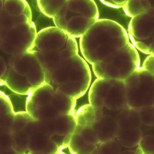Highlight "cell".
I'll list each match as a JSON object with an SVG mask.
<instances>
[{"label":"cell","mask_w":154,"mask_h":154,"mask_svg":"<svg viewBox=\"0 0 154 154\" xmlns=\"http://www.w3.org/2000/svg\"><path fill=\"white\" fill-rule=\"evenodd\" d=\"M90 154H112V153H110V152H109L106 150L102 149H100V148H99V147H96V149Z\"/></svg>","instance_id":"obj_29"},{"label":"cell","mask_w":154,"mask_h":154,"mask_svg":"<svg viewBox=\"0 0 154 154\" xmlns=\"http://www.w3.org/2000/svg\"><path fill=\"white\" fill-rule=\"evenodd\" d=\"M154 136L153 134H147L141 138L137 147L143 154H154Z\"/></svg>","instance_id":"obj_23"},{"label":"cell","mask_w":154,"mask_h":154,"mask_svg":"<svg viewBox=\"0 0 154 154\" xmlns=\"http://www.w3.org/2000/svg\"><path fill=\"white\" fill-rule=\"evenodd\" d=\"M32 51L46 72L79 54V46L75 38L56 27H49L37 33L35 47Z\"/></svg>","instance_id":"obj_3"},{"label":"cell","mask_w":154,"mask_h":154,"mask_svg":"<svg viewBox=\"0 0 154 154\" xmlns=\"http://www.w3.org/2000/svg\"><path fill=\"white\" fill-rule=\"evenodd\" d=\"M88 99L89 104L108 113L128 108L123 81L97 78L89 88Z\"/></svg>","instance_id":"obj_7"},{"label":"cell","mask_w":154,"mask_h":154,"mask_svg":"<svg viewBox=\"0 0 154 154\" xmlns=\"http://www.w3.org/2000/svg\"><path fill=\"white\" fill-rule=\"evenodd\" d=\"M10 56L0 49V86L5 85L3 79L8 70V62Z\"/></svg>","instance_id":"obj_24"},{"label":"cell","mask_w":154,"mask_h":154,"mask_svg":"<svg viewBox=\"0 0 154 154\" xmlns=\"http://www.w3.org/2000/svg\"><path fill=\"white\" fill-rule=\"evenodd\" d=\"M3 9L11 15L26 14L32 16L30 7L26 1H3Z\"/></svg>","instance_id":"obj_19"},{"label":"cell","mask_w":154,"mask_h":154,"mask_svg":"<svg viewBox=\"0 0 154 154\" xmlns=\"http://www.w3.org/2000/svg\"><path fill=\"white\" fill-rule=\"evenodd\" d=\"M37 33L33 21L17 25L8 30L0 49L9 56L29 52L35 47Z\"/></svg>","instance_id":"obj_12"},{"label":"cell","mask_w":154,"mask_h":154,"mask_svg":"<svg viewBox=\"0 0 154 154\" xmlns=\"http://www.w3.org/2000/svg\"><path fill=\"white\" fill-rule=\"evenodd\" d=\"M3 10V1H0V12Z\"/></svg>","instance_id":"obj_30"},{"label":"cell","mask_w":154,"mask_h":154,"mask_svg":"<svg viewBox=\"0 0 154 154\" xmlns=\"http://www.w3.org/2000/svg\"><path fill=\"white\" fill-rule=\"evenodd\" d=\"M123 82L128 108L138 110L154 106V75L139 67Z\"/></svg>","instance_id":"obj_8"},{"label":"cell","mask_w":154,"mask_h":154,"mask_svg":"<svg viewBox=\"0 0 154 154\" xmlns=\"http://www.w3.org/2000/svg\"><path fill=\"white\" fill-rule=\"evenodd\" d=\"M8 30L0 29V48H1L3 43V41L5 39V38L8 34Z\"/></svg>","instance_id":"obj_28"},{"label":"cell","mask_w":154,"mask_h":154,"mask_svg":"<svg viewBox=\"0 0 154 154\" xmlns=\"http://www.w3.org/2000/svg\"><path fill=\"white\" fill-rule=\"evenodd\" d=\"M154 55H149L145 59L142 68L154 75Z\"/></svg>","instance_id":"obj_25"},{"label":"cell","mask_w":154,"mask_h":154,"mask_svg":"<svg viewBox=\"0 0 154 154\" xmlns=\"http://www.w3.org/2000/svg\"><path fill=\"white\" fill-rule=\"evenodd\" d=\"M125 14L131 18L144 13L153 8V1H126L122 8Z\"/></svg>","instance_id":"obj_17"},{"label":"cell","mask_w":154,"mask_h":154,"mask_svg":"<svg viewBox=\"0 0 154 154\" xmlns=\"http://www.w3.org/2000/svg\"><path fill=\"white\" fill-rule=\"evenodd\" d=\"M8 67L13 70L16 75L32 93L45 83V72L32 51L16 56H11Z\"/></svg>","instance_id":"obj_11"},{"label":"cell","mask_w":154,"mask_h":154,"mask_svg":"<svg viewBox=\"0 0 154 154\" xmlns=\"http://www.w3.org/2000/svg\"><path fill=\"white\" fill-rule=\"evenodd\" d=\"M76 100L45 83L28 95L26 112L37 121L57 118L75 113Z\"/></svg>","instance_id":"obj_4"},{"label":"cell","mask_w":154,"mask_h":154,"mask_svg":"<svg viewBox=\"0 0 154 154\" xmlns=\"http://www.w3.org/2000/svg\"><path fill=\"white\" fill-rule=\"evenodd\" d=\"M32 21V16L26 14L11 15L4 9L0 12V29L9 30L17 25Z\"/></svg>","instance_id":"obj_16"},{"label":"cell","mask_w":154,"mask_h":154,"mask_svg":"<svg viewBox=\"0 0 154 154\" xmlns=\"http://www.w3.org/2000/svg\"><path fill=\"white\" fill-rule=\"evenodd\" d=\"M120 154H143L142 151L138 147H136L135 149H126L125 150H122Z\"/></svg>","instance_id":"obj_27"},{"label":"cell","mask_w":154,"mask_h":154,"mask_svg":"<svg viewBox=\"0 0 154 154\" xmlns=\"http://www.w3.org/2000/svg\"><path fill=\"white\" fill-rule=\"evenodd\" d=\"M140 67L138 51L130 43L92 66L97 78L124 81Z\"/></svg>","instance_id":"obj_6"},{"label":"cell","mask_w":154,"mask_h":154,"mask_svg":"<svg viewBox=\"0 0 154 154\" xmlns=\"http://www.w3.org/2000/svg\"><path fill=\"white\" fill-rule=\"evenodd\" d=\"M143 136L141 128H119L115 140L121 147L131 149L137 147Z\"/></svg>","instance_id":"obj_14"},{"label":"cell","mask_w":154,"mask_h":154,"mask_svg":"<svg viewBox=\"0 0 154 154\" xmlns=\"http://www.w3.org/2000/svg\"><path fill=\"white\" fill-rule=\"evenodd\" d=\"M142 125L147 126L154 125V106L141 108L138 110Z\"/></svg>","instance_id":"obj_22"},{"label":"cell","mask_w":154,"mask_h":154,"mask_svg":"<svg viewBox=\"0 0 154 154\" xmlns=\"http://www.w3.org/2000/svg\"><path fill=\"white\" fill-rule=\"evenodd\" d=\"M130 42L127 31L110 19H99L80 37L83 59L91 66L122 49Z\"/></svg>","instance_id":"obj_1"},{"label":"cell","mask_w":154,"mask_h":154,"mask_svg":"<svg viewBox=\"0 0 154 154\" xmlns=\"http://www.w3.org/2000/svg\"><path fill=\"white\" fill-rule=\"evenodd\" d=\"M0 154H22L14 149L11 132L0 133Z\"/></svg>","instance_id":"obj_21"},{"label":"cell","mask_w":154,"mask_h":154,"mask_svg":"<svg viewBox=\"0 0 154 154\" xmlns=\"http://www.w3.org/2000/svg\"><path fill=\"white\" fill-rule=\"evenodd\" d=\"M25 128L28 135L25 154H53L62 151L51 138L40 129L37 121L33 118Z\"/></svg>","instance_id":"obj_13"},{"label":"cell","mask_w":154,"mask_h":154,"mask_svg":"<svg viewBox=\"0 0 154 154\" xmlns=\"http://www.w3.org/2000/svg\"><path fill=\"white\" fill-rule=\"evenodd\" d=\"M97 147L89 144L78 134L73 133L69 144L71 154H90Z\"/></svg>","instance_id":"obj_18"},{"label":"cell","mask_w":154,"mask_h":154,"mask_svg":"<svg viewBox=\"0 0 154 154\" xmlns=\"http://www.w3.org/2000/svg\"><path fill=\"white\" fill-rule=\"evenodd\" d=\"M131 44L137 51L147 55L154 53V8L131 18L128 29Z\"/></svg>","instance_id":"obj_10"},{"label":"cell","mask_w":154,"mask_h":154,"mask_svg":"<svg viewBox=\"0 0 154 154\" xmlns=\"http://www.w3.org/2000/svg\"><path fill=\"white\" fill-rule=\"evenodd\" d=\"M114 117L119 128H141L139 110L126 108L116 113Z\"/></svg>","instance_id":"obj_15"},{"label":"cell","mask_w":154,"mask_h":154,"mask_svg":"<svg viewBox=\"0 0 154 154\" xmlns=\"http://www.w3.org/2000/svg\"><path fill=\"white\" fill-rule=\"evenodd\" d=\"M76 125L87 126L96 135L99 144L115 139L119 126L114 115L93 107L82 106L75 113Z\"/></svg>","instance_id":"obj_9"},{"label":"cell","mask_w":154,"mask_h":154,"mask_svg":"<svg viewBox=\"0 0 154 154\" xmlns=\"http://www.w3.org/2000/svg\"><path fill=\"white\" fill-rule=\"evenodd\" d=\"M44 72L45 83L75 100L85 94L91 83L90 67L79 54L63 60L54 69Z\"/></svg>","instance_id":"obj_2"},{"label":"cell","mask_w":154,"mask_h":154,"mask_svg":"<svg viewBox=\"0 0 154 154\" xmlns=\"http://www.w3.org/2000/svg\"><path fill=\"white\" fill-rule=\"evenodd\" d=\"M102 3L104 5L113 8H123L126 0H102Z\"/></svg>","instance_id":"obj_26"},{"label":"cell","mask_w":154,"mask_h":154,"mask_svg":"<svg viewBox=\"0 0 154 154\" xmlns=\"http://www.w3.org/2000/svg\"><path fill=\"white\" fill-rule=\"evenodd\" d=\"M66 1H45L38 0L37 5L42 13L46 16L53 18Z\"/></svg>","instance_id":"obj_20"},{"label":"cell","mask_w":154,"mask_h":154,"mask_svg":"<svg viewBox=\"0 0 154 154\" xmlns=\"http://www.w3.org/2000/svg\"><path fill=\"white\" fill-rule=\"evenodd\" d=\"M53 154H66L64 152H63L62 151H60V152H58L57 153H53Z\"/></svg>","instance_id":"obj_31"},{"label":"cell","mask_w":154,"mask_h":154,"mask_svg":"<svg viewBox=\"0 0 154 154\" xmlns=\"http://www.w3.org/2000/svg\"><path fill=\"white\" fill-rule=\"evenodd\" d=\"M99 9L93 0L66 1L53 18L55 27L72 38H80L99 20Z\"/></svg>","instance_id":"obj_5"}]
</instances>
